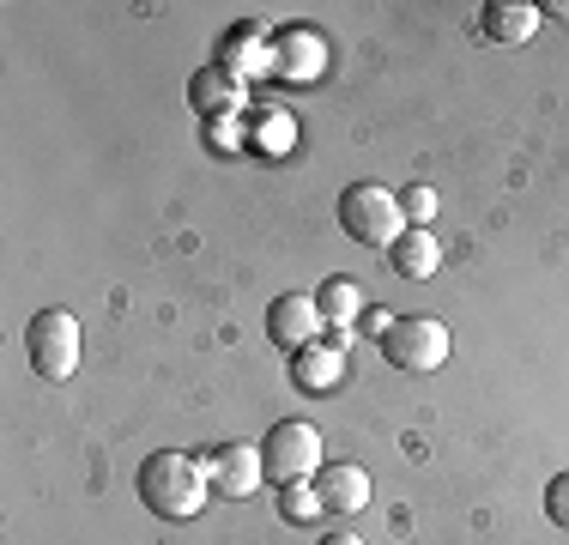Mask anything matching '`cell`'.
Returning a JSON list of instances; mask_svg holds the SVG:
<instances>
[{"label": "cell", "instance_id": "ba28073f", "mask_svg": "<svg viewBox=\"0 0 569 545\" xmlns=\"http://www.w3.org/2000/svg\"><path fill=\"white\" fill-rule=\"evenodd\" d=\"M346 376H351L346 339H316V346H303L291 358V382L303 394H333V388H346Z\"/></svg>", "mask_w": 569, "mask_h": 545}, {"label": "cell", "instance_id": "5b68a950", "mask_svg": "<svg viewBox=\"0 0 569 545\" xmlns=\"http://www.w3.org/2000/svg\"><path fill=\"white\" fill-rule=\"evenodd\" d=\"M24 351H31V370L43 382H67L79 370V321L67 309H37L24 327Z\"/></svg>", "mask_w": 569, "mask_h": 545}, {"label": "cell", "instance_id": "9c48e42d", "mask_svg": "<svg viewBox=\"0 0 569 545\" xmlns=\"http://www.w3.org/2000/svg\"><path fill=\"white\" fill-rule=\"evenodd\" d=\"M188 103L207 121H230V116L249 109V86H242L237 73H224V67H200V73L188 79Z\"/></svg>", "mask_w": 569, "mask_h": 545}, {"label": "cell", "instance_id": "44dd1931", "mask_svg": "<svg viewBox=\"0 0 569 545\" xmlns=\"http://www.w3.org/2000/svg\"><path fill=\"white\" fill-rule=\"evenodd\" d=\"M539 12H558V19H569V0H551V7H539Z\"/></svg>", "mask_w": 569, "mask_h": 545}, {"label": "cell", "instance_id": "8fae6325", "mask_svg": "<svg viewBox=\"0 0 569 545\" xmlns=\"http://www.w3.org/2000/svg\"><path fill=\"white\" fill-rule=\"evenodd\" d=\"M316 490H321V503H328L333 515H358L363 503L376 497L370 473H363L358 460H328V467L316 473Z\"/></svg>", "mask_w": 569, "mask_h": 545}, {"label": "cell", "instance_id": "277c9868", "mask_svg": "<svg viewBox=\"0 0 569 545\" xmlns=\"http://www.w3.org/2000/svg\"><path fill=\"white\" fill-rule=\"evenodd\" d=\"M382 358L406 376L442 370V364H449V327H442L437 316H400L382 339Z\"/></svg>", "mask_w": 569, "mask_h": 545}, {"label": "cell", "instance_id": "ffe728a7", "mask_svg": "<svg viewBox=\"0 0 569 545\" xmlns=\"http://www.w3.org/2000/svg\"><path fill=\"white\" fill-rule=\"evenodd\" d=\"M321 545H363V539H358V534H328Z\"/></svg>", "mask_w": 569, "mask_h": 545}, {"label": "cell", "instance_id": "3957f363", "mask_svg": "<svg viewBox=\"0 0 569 545\" xmlns=\"http://www.w3.org/2000/svg\"><path fill=\"white\" fill-rule=\"evenodd\" d=\"M261 460H267V479L273 485H297V479H316L328 467V448H321V430L309 418H279L261 436Z\"/></svg>", "mask_w": 569, "mask_h": 545}, {"label": "cell", "instance_id": "4fadbf2b", "mask_svg": "<svg viewBox=\"0 0 569 545\" xmlns=\"http://www.w3.org/2000/svg\"><path fill=\"white\" fill-rule=\"evenodd\" d=\"M321 61H328V43H321L316 31H279V73L284 79L309 86V79L321 73Z\"/></svg>", "mask_w": 569, "mask_h": 545}, {"label": "cell", "instance_id": "7a4b0ae2", "mask_svg": "<svg viewBox=\"0 0 569 545\" xmlns=\"http://www.w3.org/2000/svg\"><path fill=\"white\" fill-rule=\"evenodd\" d=\"M340 225L351 242H363V249H395L406 237V212H400V195H388L382 182H351L340 195Z\"/></svg>", "mask_w": 569, "mask_h": 545}, {"label": "cell", "instance_id": "9a60e30c", "mask_svg": "<svg viewBox=\"0 0 569 545\" xmlns=\"http://www.w3.org/2000/svg\"><path fill=\"white\" fill-rule=\"evenodd\" d=\"M316 304H321V316H328V327H351V321L370 316V309H363V285L358 279H328L316 291Z\"/></svg>", "mask_w": 569, "mask_h": 545}, {"label": "cell", "instance_id": "e0dca14e", "mask_svg": "<svg viewBox=\"0 0 569 545\" xmlns=\"http://www.w3.org/2000/svg\"><path fill=\"white\" fill-rule=\"evenodd\" d=\"M400 212H406V225H412V230H430V218H437V188H425V182L406 188V195H400Z\"/></svg>", "mask_w": 569, "mask_h": 545}, {"label": "cell", "instance_id": "ac0fdd59", "mask_svg": "<svg viewBox=\"0 0 569 545\" xmlns=\"http://www.w3.org/2000/svg\"><path fill=\"white\" fill-rule=\"evenodd\" d=\"M546 515L558 527H569V473H558V479L546 485Z\"/></svg>", "mask_w": 569, "mask_h": 545}, {"label": "cell", "instance_id": "6da1fadb", "mask_svg": "<svg viewBox=\"0 0 569 545\" xmlns=\"http://www.w3.org/2000/svg\"><path fill=\"white\" fill-rule=\"evenodd\" d=\"M133 485H140V503L158 515V522H194V515L207 509V497H212L200 455H182V448H158V455H146Z\"/></svg>", "mask_w": 569, "mask_h": 545}, {"label": "cell", "instance_id": "7c38bea8", "mask_svg": "<svg viewBox=\"0 0 569 545\" xmlns=\"http://www.w3.org/2000/svg\"><path fill=\"white\" fill-rule=\"evenodd\" d=\"M224 73H237V79H261V73H273L279 67V49H267V37L254 31V24H237V31H224Z\"/></svg>", "mask_w": 569, "mask_h": 545}, {"label": "cell", "instance_id": "52a82bcc", "mask_svg": "<svg viewBox=\"0 0 569 545\" xmlns=\"http://www.w3.org/2000/svg\"><path fill=\"white\" fill-rule=\"evenodd\" d=\"M321 327H328V316H321V304L303 291H284L279 304H267V339H273L279 351H291V358L303 346H316Z\"/></svg>", "mask_w": 569, "mask_h": 545}, {"label": "cell", "instance_id": "5bb4252c", "mask_svg": "<svg viewBox=\"0 0 569 545\" xmlns=\"http://www.w3.org/2000/svg\"><path fill=\"white\" fill-rule=\"evenodd\" d=\"M388 267L400 272V279H430V272L442 267V249H437V237H430V230H406V237L395 242V249H388Z\"/></svg>", "mask_w": 569, "mask_h": 545}, {"label": "cell", "instance_id": "2e32d148", "mask_svg": "<svg viewBox=\"0 0 569 545\" xmlns=\"http://www.w3.org/2000/svg\"><path fill=\"white\" fill-rule=\"evenodd\" d=\"M279 515H284V522H297V527L321 522V515H328V503H321V490H316V479H297V485H279Z\"/></svg>", "mask_w": 569, "mask_h": 545}, {"label": "cell", "instance_id": "d6986e66", "mask_svg": "<svg viewBox=\"0 0 569 545\" xmlns=\"http://www.w3.org/2000/svg\"><path fill=\"white\" fill-rule=\"evenodd\" d=\"M388 327H395V316H382V309H376V316H363V334H376V339H388Z\"/></svg>", "mask_w": 569, "mask_h": 545}, {"label": "cell", "instance_id": "8992f818", "mask_svg": "<svg viewBox=\"0 0 569 545\" xmlns=\"http://www.w3.org/2000/svg\"><path fill=\"white\" fill-rule=\"evenodd\" d=\"M207 467V485L212 497H254L267 485V460H261V443H219L200 455Z\"/></svg>", "mask_w": 569, "mask_h": 545}, {"label": "cell", "instance_id": "30bf717a", "mask_svg": "<svg viewBox=\"0 0 569 545\" xmlns=\"http://www.w3.org/2000/svg\"><path fill=\"white\" fill-rule=\"evenodd\" d=\"M539 19H546V12L527 7V0H485V7H479V31L491 37V43H503V49L533 43Z\"/></svg>", "mask_w": 569, "mask_h": 545}]
</instances>
